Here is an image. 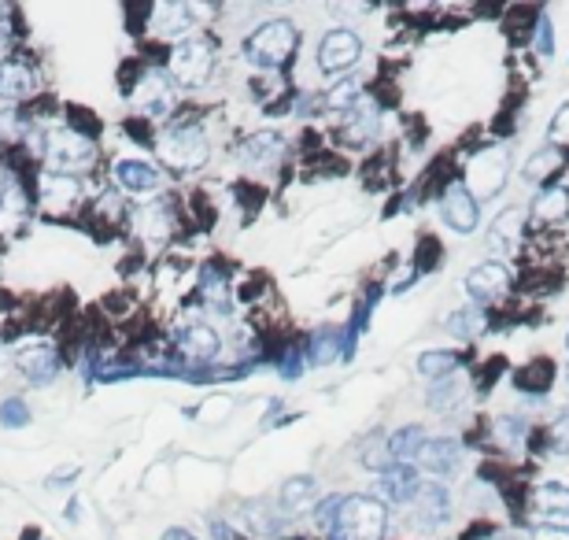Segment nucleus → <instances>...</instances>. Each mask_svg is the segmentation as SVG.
Masks as SVG:
<instances>
[{"instance_id": "c9c22d12", "label": "nucleus", "mask_w": 569, "mask_h": 540, "mask_svg": "<svg viewBox=\"0 0 569 540\" xmlns=\"http://www.w3.org/2000/svg\"><path fill=\"white\" fill-rule=\"evenodd\" d=\"M488 540H507V537H496V533H492V537H488Z\"/></svg>"}, {"instance_id": "b1692460", "label": "nucleus", "mask_w": 569, "mask_h": 540, "mask_svg": "<svg viewBox=\"0 0 569 540\" xmlns=\"http://www.w3.org/2000/svg\"><path fill=\"white\" fill-rule=\"evenodd\" d=\"M278 134H255L252 141H248V145H244V160L248 163H255V167H259V163H267V160H274V152H278Z\"/></svg>"}, {"instance_id": "7ed1b4c3", "label": "nucleus", "mask_w": 569, "mask_h": 540, "mask_svg": "<svg viewBox=\"0 0 569 540\" xmlns=\"http://www.w3.org/2000/svg\"><path fill=\"white\" fill-rule=\"evenodd\" d=\"M340 529L352 540H377L385 533V504L381 500H370V496H352L340 504Z\"/></svg>"}, {"instance_id": "cd10ccee", "label": "nucleus", "mask_w": 569, "mask_h": 540, "mask_svg": "<svg viewBox=\"0 0 569 540\" xmlns=\"http://www.w3.org/2000/svg\"><path fill=\"white\" fill-rule=\"evenodd\" d=\"M414 441H425V433L418 430V426H411V430L396 433L392 455H396V459H411V455H418V452H422V444H414Z\"/></svg>"}, {"instance_id": "39448f33", "label": "nucleus", "mask_w": 569, "mask_h": 540, "mask_svg": "<svg viewBox=\"0 0 569 540\" xmlns=\"http://www.w3.org/2000/svg\"><path fill=\"white\" fill-rule=\"evenodd\" d=\"M159 156L167 167L174 171H196V167H204L207 156H211V148H207V137L193 126H185V130H170L163 137V145H159Z\"/></svg>"}, {"instance_id": "0eeeda50", "label": "nucleus", "mask_w": 569, "mask_h": 540, "mask_svg": "<svg viewBox=\"0 0 569 540\" xmlns=\"http://www.w3.org/2000/svg\"><path fill=\"white\" fill-rule=\"evenodd\" d=\"M359 52H363V45H359V37L352 30H329L322 37V45H318V71L322 74L348 71L359 60Z\"/></svg>"}, {"instance_id": "2f4dec72", "label": "nucleus", "mask_w": 569, "mask_h": 540, "mask_svg": "<svg viewBox=\"0 0 569 540\" xmlns=\"http://www.w3.org/2000/svg\"><path fill=\"white\" fill-rule=\"evenodd\" d=\"M551 137H555V145H566L569 148V104L558 111L555 126H551Z\"/></svg>"}, {"instance_id": "aec40b11", "label": "nucleus", "mask_w": 569, "mask_h": 540, "mask_svg": "<svg viewBox=\"0 0 569 540\" xmlns=\"http://www.w3.org/2000/svg\"><path fill=\"white\" fill-rule=\"evenodd\" d=\"M558 167H562V148H540V152L529 156V163H525V178H529V182H544Z\"/></svg>"}, {"instance_id": "423d86ee", "label": "nucleus", "mask_w": 569, "mask_h": 540, "mask_svg": "<svg viewBox=\"0 0 569 540\" xmlns=\"http://www.w3.org/2000/svg\"><path fill=\"white\" fill-rule=\"evenodd\" d=\"M45 160H49V167L56 174H74V171H85L89 163L97 160V152H93V145H89L85 137L74 134V130H56V134H49V141H45Z\"/></svg>"}, {"instance_id": "bb28decb", "label": "nucleus", "mask_w": 569, "mask_h": 540, "mask_svg": "<svg viewBox=\"0 0 569 540\" xmlns=\"http://www.w3.org/2000/svg\"><path fill=\"white\" fill-rule=\"evenodd\" d=\"M521 222H525L521 208H510V211H503L496 222H492V234L503 237V241H514V237H521Z\"/></svg>"}, {"instance_id": "6e6552de", "label": "nucleus", "mask_w": 569, "mask_h": 540, "mask_svg": "<svg viewBox=\"0 0 569 540\" xmlns=\"http://www.w3.org/2000/svg\"><path fill=\"white\" fill-rule=\"evenodd\" d=\"M510 289V270L503 263H481L466 274V293L473 300H492V296H503Z\"/></svg>"}, {"instance_id": "4be33fe9", "label": "nucleus", "mask_w": 569, "mask_h": 540, "mask_svg": "<svg viewBox=\"0 0 569 540\" xmlns=\"http://www.w3.org/2000/svg\"><path fill=\"white\" fill-rule=\"evenodd\" d=\"M78 197V185L67 174H56V178H45V204L49 208H71V200Z\"/></svg>"}, {"instance_id": "1a4fd4ad", "label": "nucleus", "mask_w": 569, "mask_h": 540, "mask_svg": "<svg viewBox=\"0 0 569 540\" xmlns=\"http://www.w3.org/2000/svg\"><path fill=\"white\" fill-rule=\"evenodd\" d=\"M440 215H444V222H448L451 230L470 234L473 226H477V200L466 193V185H455V189H448V197L440 200Z\"/></svg>"}, {"instance_id": "a878e982", "label": "nucleus", "mask_w": 569, "mask_h": 540, "mask_svg": "<svg viewBox=\"0 0 569 540\" xmlns=\"http://www.w3.org/2000/svg\"><path fill=\"white\" fill-rule=\"evenodd\" d=\"M455 352H425L422 359H418V370L422 374H429V378H440V374H448V370H455Z\"/></svg>"}, {"instance_id": "473e14b6", "label": "nucleus", "mask_w": 569, "mask_h": 540, "mask_svg": "<svg viewBox=\"0 0 569 540\" xmlns=\"http://www.w3.org/2000/svg\"><path fill=\"white\" fill-rule=\"evenodd\" d=\"M15 422H19V426L26 422V407L12 400V404H4V426H15Z\"/></svg>"}, {"instance_id": "7c9ffc66", "label": "nucleus", "mask_w": 569, "mask_h": 540, "mask_svg": "<svg viewBox=\"0 0 569 540\" xmlns=\"http://www.w3.org/2000/svg\"><path fill=\"white\" fill-rule=\"evenodd\" d=\"M355 100H359V86H355V82H344V86H337L329 93V104H333V108H348Z\"/></svg>"}, {"instance_id": "c756f323", "label": "nucleus", "mask_w": 569, "mask_h": 540, "mask_svg": "<svg viewBox=\"0 0 569 540\" xmlns=\"http://www.w3.org/2000/svg\"><path fill=\"white\" fill-rule=\"evenodd\" d=\"M551 448H555V452H569V411L558 415L555 426H551Z\"/></svg>"}, {"instance_id": "4468645a", "label": "nucleus", "mask_w": 569, "mask_h": 540, "mask_svg": "<svg viewBox=\"0 0 569 540\" xmlns=\"http://www.w3.org/2000/svg\"><path fill=\"white\" fill-rule=\"evenodd\" d=\"M536 511L540 518H547L551 526L555 522H569V489L566 485H558V481H547L536 489Z\"/></svg>"}, {"instance_id": "72a5a7b5", "label": "nucleus", "mask_w": 569, "mask_h": 540, "mask_svg": "<svg viewBox=\"0 0 569 540\" xmlns=\"http://www.w3.org/2000/svg\"><path fill=\"white\" fill-rule=\"evenodd\" d=\"M533 540H569V529H558V526H540L533 533Z\"/></svg>"}, {"instance_id": "f8f14e48", "label": "nucleus", "mask_w": 569, "mask_h": 540, "mask_svg": "<svg viewBox=\"0 0 569 540\" xmlns=\"http://www.w3.org/2000/svg\"><path fill=\"white\" fill-rule=\"evenodd\" d=\"M34 93V71L19 60L0 63V100H26Z\"/></svg>"}, {"instance_id": "f704fd0d", "label": "nucleus", "mask_w": 569, "mask_h": 540, "mask_svg": "<svg viewBox=\"0 0 569 540\" xmlns=\"http://www.w3.org/2000/svg\"><path fill=\"white\" fill-rule=\"evenodd\" d=\"M4 41H8V19L0 12V49H4Z\"/></svg>"}, {"instance_id": "f257e3e1", "label": "nucleus", "mask_w": 569, "mask_h": 540, "mask_svg": "<svg viewBox=\"0 0 569 540\" xmlns=\"http://www.w3.org/2000/svg\"><path fill=\"white\" fill-rule=\"evenodd\" d=\"M507 174H510V152L507 148H488L481 156H473L470 167H466V193L473 200L496 197L499 189L507 185Z\"/></svg>"}, {"instance_id": "f3484780", "label": "nucleus", "mask_w": 569, "mask_h": 540, "mask_svg": "<svg viewBox=\"0 0 569 540\" xmlns=\"http://www.w3.org/2000/svg\"><path fill=\"white\" fill-rule=\"evenodd\" d=\"M414 500H418V511H422L425 522H444L448 518V492L440 485H422L414 492Z\"/></svg>"}, {"instance_id": "dca6fc26", "label": "nucleus", "mask_w": 569, "mask_h": 540, "mask_svg": "<svg viewBox=\"0 0 569 540\" xmlns=\"http://www.w3.org/2000/svg\"><path fill=\"white\" fill-rule=\"evenodd\" d=\"M19 370H23L30 381H49L52 374L60 370V359H56L52 348H30V352L19 356Z\"/></svg>"}, {"instance_id": "6ab92c4d", "label": "nucleus", "mask_w": 569, "mask_h": 540, "mask_svg": "<svg viewBox=\"0 0 569 540\" xmlns=\"http://www.w3.org/2000/svg\"><path fill=\"white\" fill-rule=\"evenodd\" d=\"M536 215L544 222H558L569 215V189L555 185V189H544L540 197H536Z\"/></svg>"}, {"instance_id": "393cba45", "label": "nucleus", "mask_w": 569, "mask_h": 540, "mask_svg": "<svg viewBox=\"0 0 569 540\" xmlns=\"http://www.w3.org/2000/svg\"><path fill=\"white\" fill-rule=\"evenodd\" d=\"M551 378H555V367H551L547 359H536L533 367H525L518 374V385H521V389H547V385H551Z\"/></svg>"}, {"instance_id": "ddd939ff", "label": "nucleus", "mask_w": 569, "mask_h": 540, "mask_svg": "<svg viewBox=\"0 0 569 540\" xmlns=\"http://www.w3.org/2000/svg\"><path fill=\"white\" fill-rule=\"evenodd\" d=\"M115 178H119V185L126 189V193H156L159 189V174L156 167H148V163L141 160H122L119 167H115Z\"/></svg>"}, {"instance_id": "412c9836", "label": "nucleus", "mask_w": 569, "mask_h": 540, "mask_svg": "<svg viewBox=\"0 0 569 540\" xmlns=\"http://www.w3.org/2000/svg\"><path fill=\"white\" fill-rule=\"evenodd\" d=\"M315 481L311 478H292L285 481V489H281V500H285V507L289 511H303V507L315 504Z\"/></svg>"}, {"instance_id": "e433bc0d", "label": "nucleus", "mask_w": 569, "mask_h": 540, "mask_svg": "<svg viewBox=\"0 0 569 540\" xmlns=\"http://www.w3.org/2000/svg\"><path fill=\"white\" fill-rule=\"evenodd\" d=\"M566 344H569V341H566Z\"/></svg>"}, {"instance_id": "5701e85b", "label": "nucleus", "mask_w": 569, "mask_h": 540, "mask_svg": "<svg viewBox=\"0 0 569 540\" xmlns=\"http://www.w3.org/2000/svg\"><path fill=\"white\" fill-rule=\"evenodd\" d=\"M374 130H377V115H374V108H359L352 115V119H348V130H344V137H348V141H355V145H363L366 137H374Z\"/></svg>"}, {"instance_id": "20e7f679", "label": "nucleus", "mask_w": 569, "mask_h": 540, "mask_svg": "<svg viewBox=\"0 0 569 540\" xmlns=\"http://www.w3.org/2000/svg\"><path fill=\"white\" fill-rule=\"evenodd\" d=\"M296 49V26L285 23V19H274V23L259 26L248 41V56L252 63H263V67H278L285 63Z\"/></svg>"}, {"instance_id": "9d476101", "label": "nucleus", "mask_w": 569, "mask_h": 540, "mask_svg": "<svg viewBox=\"0 0 569 540\" xmlns=\"http://www.w3.org/2000/svg\"><path fill=\"white\" fill-rule=\"evenodd\" d=\"M134 104H137V111H145V115H163V111L174 104L167 74H145L134 93Z\"/></svg>"}, {"instance_id": "c85d7f7f", "label": "nucleus", "mask_w": 569, "mask_h": 540, "mask_svg": "<svg viewBox=\"0 0 569 540\" xmlns=\"http://www.w3.org/2000/svg\"><path fill=\"white\" fill-rule=\"evenodd\" d=\"M451 333H459V337H473V333H481L485 319L477 315V311H459V315H451Z\"/></svg>"}, {"instance_id": "2eb2a0df", "label": "nucleus", "mask_w": 569, "mask_h": 540, "mask_svg": "<svg viewBox=\"0 0 569 540\" xmlns=\"http://www.w3.org/2000/svg\"><path fill=\"white\" fill-rule=\"evenodd\" d=\"M182 348L189 359H200V363H207V359L218 356V333L211 330V326H189L182 337Z\"/></svg>"}, {"instance_id": "9b49d317", "label": "nucleus", "mask_w": 569, "mask_h": 540, "mask_svg": "<svg viewBox=\"0 0 569 540\" xmlns=\"http://www.w3.org/2000/svg\"><path fill=\"white\" fill-rule=\"evenodd\" d=\"M418 459H422V467H429L433 474L451 478L455 467L462 463V444L459 441H425Z\"/></svg>"}, {"instance_id": "a211bd4d", "label": "nucleus", "mask_w": 569, "mask_h": 540, "mask_svg": "<svg viewBox=\"0 0 569 540\" xmlns=\"http://www.w3.org/2000/svg\"><path fill=\"white\" fill-rule=\"evenodd\" d=\"M26 215V197L23 189L15 182H4V193H0V226L4 230H15Z\"/></svg>"}, {"instance_id": "f03ea898", "label": "nucleus", "mask_w": 569, "mask_h": 540, "mask_svg": "<svg viewBox=\"0 0 569 540\" xmlns=\"http://www.w3.org/2000/svg\"><path fill=\"white\" fill-rule=\"evenodd\" d=\"M211 67H215V49L207 37H185L170 56V74L182 86H204L211 78Z\"/></svg>"}]
</instances>
